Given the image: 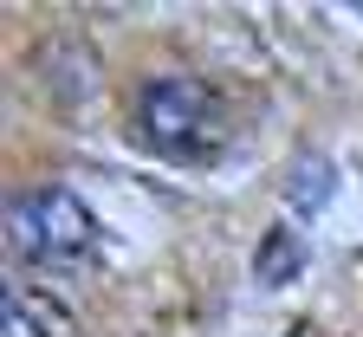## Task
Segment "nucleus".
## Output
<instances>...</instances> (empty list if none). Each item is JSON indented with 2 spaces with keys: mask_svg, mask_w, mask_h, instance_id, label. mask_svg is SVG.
Segmentation results:
<instances>
[{
  "mask_svg": "<svg viewBox=\"0 0 363 337\" xmlns=\"http://www.w3.org/2000/svg\"><path fill=\"white\" fill-rule=\"evenodd\" d=\"M130 130L150 156L182 169H208L234 150V117H227L220 91L201 78H150L130 104Z\"/></svg>",
  "mask_w": 363,
  "mask_h": 337,
  "instance_id": "1",
  "label": "nucleus"
},
{
  "mask_svg": "<svg viewBox=\"0 0 363 337\" xmlns=\"http://www.w3.org/2000/svg\"><path fill=\"white\" fill-rule=\"evenodd\" d=\"M7 247L26 266H84L98 253V221L72 188H26L7 201Z\"/></svg>",
  "mask_w": 363,
  "mask_h": 337,
  "instance_id": "2",
  "label": "nucleus"
},
{
  "mask_svg": "<svg viewBox=\"0 0 363 337\" xmlns=\"http://www.w3.org/2000/svg\"><path fill=\"white\" fill-rule=\"evenodd\" d=\"M0 337H72V311L45 292H26V285H7L0 299Z\"/></svg>",
  "mask_w": 363,
  "mask_h": 337,
  "instance_id": "3",
  "label": "nucleus"
},
{
  "mask_svg": "<svg viewBox=\"0 0 363 337\" xmlns=\"http://www.w3.org/2000/svg\"><path fill=\"white\" fill-rule=\"evenodd\" d=\"M298 266H305V240H298L292 227H272V233L259 240V260H253L259 285H286V279H298Z\"/></svg>",
  "mask_w": 363,
  "mask_h": 337,
  "instance_id": "4",
  "label": "nucleus"
},
{
  "mask_svg": "<svg viewBox=\"0 0 363 337\" xmlns=\"http://www.w3.org/2000/svg\"><path fill=\"white\" fill-rule=\"evenodd\" d=\"M331 175H337V169H325L318 156H305V162H298V182H292V201H298V208H318V201H325V188H331Z\"/></svg>",
  "mask_w": 363,
  "mask_h": 337,
  "instance_id": "5",
  "label": "nucleus"
}]
</instances>
